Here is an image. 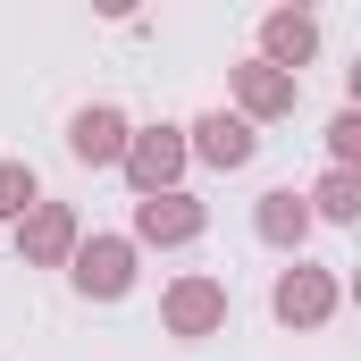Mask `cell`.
I'll return each instance as SVG.
<instances>
[{
	"mask_svg": "<svg viewBox=\"0 0 361 361\" xmlns=\"http://www.w3.org/2000/svg\"><path fill=\"white\" fill-rule=\"evenodd\" d=\"M118 135H126V126H118L109 109H85V118H76V152H85V160H109V152H118Z\"/></svg>",
	"mask_w": 361,
	"mask_h": 361,
	"instance_id": "cell-1",
	"label": "cell"
},
{
	"mask_svg": "<svg viewBox=\"0 0 361 361\" xmlns=\"http://www.w3.org/2000/svg\"><path fill=\"white\" fill-rule=\"evenodd\" d=\"M202 152H210V160H227V169H235V160H252V135H244V126H235V118H210V126H202Z\"/></svg>",
	"mask_w": 361,
	"mask_h": 361,
	"instance_id": "cell-2",
	"label": "cell"
},
{
	"mask_svg": "<svg viewBox=\"0 0 361 361\" xmlns=\"http://www.w3.org/2000/svg\"><path fill=\"white\" fill-rule=\"evenodd\" d=\"M85 286L118 294V286H126V252H118V244H92V252H85Z\"/></svg>",
	"mask_w": 361,
	"mask_h": 361,
	"instance_id": "cell-3",
	"label": "cell"
},
{
	"mask_svg": "<svg viewBox=\"0 0 361 361\" xmlns=\"http://www.w3.org/2000/svg\"><path fill=\"white\" fill-rule=\"evenodd\" d=\"M319 302H328V286H319V277H286V294H277V311H286V319H319Z\"/></svg>",
	"mask_w": 361,
	"mask_h": 361,
	"instance_id": "cell-4",
	"label": "cell"
},
{
	"mask_svg": "<svg viewBox=\"0 0 361 361\" xmlns=\"http://www.w3.org/2000/svg\"><path fill=\"white\" fill-rule=\"evenodd\" d=\"M169 169H177V143H169V135H152V143L135 152V177H143V185H160Z\"/></svg>",
	"mask_w": 361,
	"mask_h": 361,
	"instance_id": "cell-5",
	"label": "cell"
},
{
	"mask_svg": "<svg viewBox=\"0 0 361 361\" xmlns=\"http://www.w3.org/2000/svg\"><path fill=\"white\" fill-rule=\"evenodd\" d=\"M269 42H277V51H294V59H302V51H311V25H302V17H277V25H269Z\"/></svg>",
	"mask_w": 361,
	"mask_h": 361,
	"instance_id": "cell-6",
	"label": "cell"
},
{
	"mask_svg": "<svg viewBox=\"0 0 361 361\" xmlns=\"http://www.w3.org/2000/svg\"><path fill=\"white\" fill-rule=\"evenodd\" d=\"M34 202V177L25 169H0V210H25Z\"/></svg>",
	"mask_w": 361,
	"mask_h": 361,
	"instance_id": "cell-7",
	"label": "cell"
},
{
	"mask_svg": "<svg viewBox=\"0 0 361 361\" xmlns=\"http://www.w3.org/2000/svg\"><path fill=\"white\" fill-rule=\"evenodd\" d=\"M269 235H302V210H294V193H269Z\"/></svg>",
	"mask_w": 361,
	"mask_h": 361,
	"instance_id": "cell-8",
	"label": "cell"
},
{
	"mask_svg": "<svg viewBox=\"0 0 361 361\" xmlns=\"http://www.w3.org/2000/svg\"><path fill=\"white\" fill-rule=\"evenodd\" d=\"M143 227H152V235H185V227H193V210H160V202H152V219H143Z\"/></svg>",
	"mask_w": 361,
	"mask_h": 361,
	"instance_id": "cell-9",
	"label": "cell"
}]
</instances>
